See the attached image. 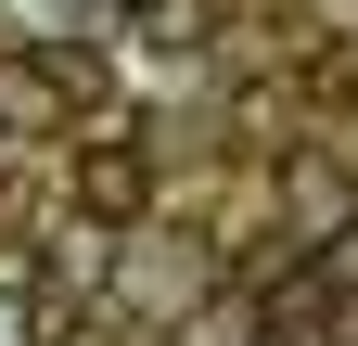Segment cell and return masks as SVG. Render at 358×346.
<instances>
[{
	"label": "cell",
	"mask_w": 358,
	"mask_h": 346,
	"mask_svg": "<svg viewBox=\"0 0 358 346\" xmlns=\"http://www.w3.org/2000/svg\"><path fill=\"white\" fill-rule=\"evenodd\" d=\"M0 141H64V90L38 52H0Z\"/></svg>",
	"instance_id": "3"
},
{
	"label": "cell",
	"mask_w": 358,
	"mask_h": 346,
	"mask_svg": "<svg viewBox=\"0 0 358 346\" xmlns=\"http://www.w3.org/2000/svg\"><path fill=\"white\" fill-rule=\"evenodd\" d=\"M38 270H52V256H38V244H13V231H0V295H38Z\"/></svg>",
	"instance_id": "6"
},
{
	"label": "cell",
	"mask_w": 358,
	"mask_h": 346,
	"mask_svg": "<svg viewBox=\"0 0 358 346\" xmlns=\"http://www.w3.org/2000/svg\"><path fill=\"white\" fill-rule=\"evenodd\" d=\"M268 219L294 231V256H333L358 231V167L320 154V141H282V154H268Z\"/></svg>",
	"instance_id": "1"
},
{
	"label": "cell",
	"mask_w": 358,
	"mask_h": 346,
	"mask_svg": "<svg viewBox=\"0 0 358 346\" xmlns=\"http://www.w3.org/2000/svg\"><path fill=\"white\" fill-rule=\"evenodd\" d=\"M64 205H77L90 231H141L154 219V154L128 141V128H90L77 167H64Z\"/></svg>",
	"instance_id": "2"
},
{
	"label": "cell",
	"mask_w": 358,
	"mask_h": 346,
	"mask_svg": "<svg viewBox=\"0 0 358 346\" xmlns=\"http://www.w3.org/2000/svg\"><path fill=\"white\" fill-rule=\"evenodd\" d=\"M282 26L294 52H320V39H358V0H282Z\"/></svg>",
	"instance_id": "5"
},
{
	"label": "cell",
	"mask_w": 358,
	"mask_h": 346,
	"mask_svg": "<svg viewBox=\"0 0 358 346\" xmlns=\"http://www.w3.org/2000/svg\"><path fill=\"white\" fill-rule=\"evenodd\" d=\"M141 39H154V52H205V39H217V0H141Z\"/></svg>",
	"instance_id": "4"
}]
</instances>
